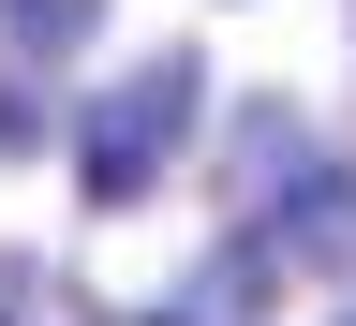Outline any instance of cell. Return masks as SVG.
<instances>
[{"label":"cell","instance_id":"6da1fadb","mask_svg":"<svg viewBox=\"0 0 356 326\" xmlns=\"http://www.w3.org/2000/svg\"><path fill=\"white\" fill-rule=\"evenodd\" d=\"M178 119H193V60H149L134 89H104V104L74 119V178H89V208H134V193H149V163H163Z\"/></svg>","mask_w":356,"mask_h":326},{"label":"cell","instance_id":"7a4b0ae2","mask_svg":"<svg viewBox=\"0 0 356 326\" xmlns=\"http://www.w3.org/2000/svg\"><path fill=\"white\" fill-rule=\"evenodd\" d=\"M282 238H312V252H341V238H356V178H341V163H312L297 193H282Z\"/></svg>","mask_w":356,"mask_h":326},{"label":"cell","instance_id":"3957f363","mask_svg":"<svg viewBox=\"0 0 356 326\" xmlns=\"http://www.w3.org/2000/svg\"><path fill=\"white\" fill-rule=\"evenodd\" d=\"M0 15H15L30 44H89V30H104V0H0Z\"/></svg>","mask_w":356,"mask_h":326}]
</instances>
